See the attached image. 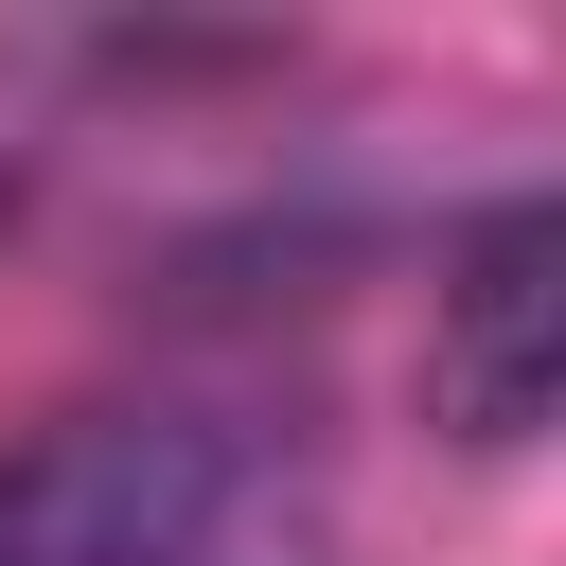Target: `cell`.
Masks as SVG:
<instances>
[{
  "label": "cell",
  "mask_w": 566,
  "mask_h": 566,
  "mask_svg": "<svg viewBox=\"0 0 566 566\" xmlns=\"http://www.w3.org/2000/svg\"><path fill=\"white\" fill-rule=\"evenodd\" d=\"M71 566H336V478L248 407H88L35 442Z\"/></svg>",
  "instance_id": "cell-1"
},
{
  "label": "cell",
  "mask_w": 566,
  "mask_h": 566,
  "mask_svg": "<svg viewBox=\"0 0 566 566\" xmlns=\"http://www.w3.org/2000/svg\"><path fill=\"white\" fill-rule=\"evenodd\" d=\"M0 566H71V548H53V495H35V460H0Z\"/></svg>",
  "instance_id": "cell-3"
},
{
  "label": "cell",
  "mask_w": 566,
  "mask_h": 566,
  "mask_svg": "<svg viewBox=\"0 0 566 566\" xmlns=\"http://www.w3.org/2000/svg\"><path fill=\"white\" fill-rule=\"evenodd\" d=\"M548 389H566V212L478 195L424 265V424L513 460V442H548Z\"/></svg>",
  "instance_id": "cell-2"
}]
</instances>
